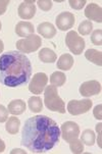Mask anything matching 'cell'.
I'll use <instances>...</instances> for the list:
<instances>
[{
  "label": "cell",
  "mask_w": 102,
  "mask_h": 154,
  "mask_svg": "<svg viewBox=\"0 0 102 154\" xmlns=\"http://www.w3.org/2000/svg\"><path fill=\"white\" fill-rule=\"evenodd\" d=\"M60 130L55 122L46 116H36L25 122L22 144L32 153H45L59 143Z\"/></svg>",
  "instance_id": "6da1fadb"
},
{
  "label": "cell",
  "mask_w": 102,
  "mask_h": 154,
  "mask_svg": "<svg viewBox=\"0 0 102 154\" xmlns=\"http://www.w3.org/2000/svg\"><path fill=\"white\" fill-rule=\"evenodd\" d=\"M32 75L31 61L23 53L8 51L0 56V83L14 88L29 82Z\"/></svg>",
  "instance_id": "7a4b0ae2"
},
{
  "label": "cell",
  "mask_w": 102,
  "mask_h": 154,
  "mask_svg": "<svg viewBox=\"0 0 102 154\" xmlns=\"http://www.w3.org/2000/svg\"><path fill=\"white\" fill-rule=\"evenodd\" d=\"M44 103L46 107L51 111H57L59 113L65 112V105L62 99L59 97L55 86H47L44 92Z\"/></svg>",
  "instance_id": "3957f363"
},
{
  "label": "cell",
  "mask_w": 102,
  "mask_h": 154,
  "mask_svg": "<svg viewBox=\"0 0 102 154\" xmlns=\"http://www.w3.org/2000/svg\"><path fill=\"white\" fill-rule=\"evenodd\" d=\"M42 40L38 35H30L25 39H20L17 42V50L23 53H32V52L38 50L41 47Z\"/></svg>",
  "instance_id": "277c9868"
},
{
  "label": "cell",
  "mask_w": 102,
  "mask_h": 154,
  "mask_svg": "<svg viewBox=\"0 0 102 154\" xmlns=\"http://www.w3.org/2000/svg\"><path fill=\"white\" fill-rule=\"evenodd\" d=\"M65 44L67 48L76 55H80L85 48V40L75 31H70L65 36Z\"/></svg>",
  "instance_id": "5b68a950"
},
{
  "label": "cell",
  "mask_w": 102,
  "mask_h": 154,
  "mask_svg": "<svg viewBox=\"0 0 102 154\" xmlns=\"http://www.w3.org/2000/svg\"><path fill=\"white\" fill-rule=\"evenodd\" d=\"M93 102L90 99H84V100H70L67 104V111L72 116H80L86 113L92 107Z\"/></svg>",
  "instance_id": "8992f818"
},
{
  "label": "cell",
  "mask_w": 102,
  "mask_h": 154,
  "mask_svg": "<svg viewBox=\"0 0 102 154\" xmlns=\"http://www.w3.org/2000/svg\"><path fill=\"white\" fill-rule=\"evenodd\" d=\"M62 138L67 143L72 142L79 138L80 135V128L78 124L74 122H63L61 126V134Z\"/></svg>",
  "instance_id": "52a82bcc"
},
{
  "label": "cell",
  "mask_w": 102,
  "mask_h": 154,
  "mask_svg": "<svg viewBox=\"0 0 102 154\" xmlns=\"http://www.w3.org/2000/svg\"><path fill=\"white\" fill-rule=\"evenodd\" d=\"M47 82H48V77L44 72H38L33 77L29 85V90L33 94H41L45 89Z\"/></svg>",
  "instance_id": "ba28073f"
},
{
  "label": "cell",
  "mask_w": 102,
  "mask_h": 154,
  "mask_svg": "<svg viewBox=\"0 0 102 154\" xmlns=\"http://www.w3.org/2000/svg\"><path fill=\"white\" fill-rule=\"evenodd\" d=\"M55 22H56L57 29H59L60 31H67L74 27L75 17L72 12L64 11L57 15Z\"/></svg>",
  "instance_id": "9c48e42d"
},
{
  "label": "cell",
  "mask_w": 102,
  "mask_h": 154,
  "mask_svg": "<svg viewBox=\"0 0 102 154\" xmlns=\"http://www.w3.org/2000/svg\"><path fill=\"white\" fill-rule=\"evenodd\" d=\"M80 94L84 97H90L93 95H97L101 92V85L97 81H88L84 82L80 86Z\"/></svg>",
  "instance_id": "30bf717a"
},
{
  "label": "cell",
  "mask_w": 102,
  "mask_h": 154,
  "mask_svg": "<svg viewBox=\"0 0 102 154\" xmlns=\"http://www.w3.org/2000/svg\"><path fill=\"white\" fill-rule=\"evenodd\" d=\"M34 0H28L23 1L20 4L19 6V15L20 19L23 20H31L36 14V5L34 4Z\"/></svg>",
  "instance_id": "8fae6325"
},
{
  "label": "cell",
  "mask_w": 102,
  "mask_h": 154,
  "mask_svg": "<svg viewBox=\"0 0 102 154\" xmlns=\"http://www.w3.org/2000/svg\"><path fill=\"white\" fill-rule=\"evenodd\" d=\"M85 15L90 22L94 20V22H97L99 23L102 22V9L98 4H88L85 9Z\"/></svg>",
  "instance_id": "7c38bea8"
},
{
  "label": "cell",
  "mask_w": 102,
  "mask_h": 154,
  "mask_svg": "<svg viewBox=\"0 0 102 154\" xmlns=\"http://www.w3.org/2000/svg\"><path fill=\"white\" fill-rule=\"evenodd\" d=\"M34 26L30 22H20L15 26V33L20 37H29L30 35L34 34Z\"/></svg>",
  "instance_id": "4fadbf2b"
},
{
  "label": "cell",
  "mask_w": 102,
  "mask_h": 154,
  "mask_svg": "<svg viewBox=\"0 0 102 154\" xmlns=\"http://www.w3.org/2000/svg\"><path fill=\"white\" fill-rule=\"evenodd\" d=\"M38 33L42 37L46 39H51L56 35V29L51 23H42L37 28Z\"/></svg>",
  "instance_id": "5bb4252c"
},
{
  "label": "cell",
  "mask_w": 102,
  "mask_h": 154,
  "mask_svg": "<svg viewBox=\"0 0 102 154\" xmlns=\"http://www.w3.org/2000/svg\"><path fill=\"white\" fill-rule=\"evenodd\" d=\"M8 112H10L14 116H19V114H23L26 110V103L25 101L20 100V99H17V100H12L11 102L8 104Z\"/></svg>",
  "instance_id": "9a60e30c"
},
{
  "label": "cell",
  "mask_w": 102,
  "mask_h": 154,
  "mask_svg": "<svg viewBox=\"0 0 102 154\" xmlns=\"http://www.w3.org/2000/svg\"><path fill=\"white\" fill-rule=\"evenodd\" d=\"M74 58L70 54H62L57 61V69L61 70H69L74 66Z\"/></svg>",
  "instance_id": "2e32d148"
},
{
  "label": "cell",
  "mask_w": 102,
  "mask_h": 154,
  "mask_svg": "<svg viewBox=\"0 0 102 154\" xmlns=\"http://www.w3.org/2000/svg\"><path fill=\"white\" fill-rule=\"evenodd\" d=\"M38 56H39V59H40L41 61L45 62V63H53L54 61H56V58H57L55 52L49 48L41 49Z\"/></svg>",
  "instance_id": "e0dca14e"
},
{
  "label": "cell",
  "mask_w": 102,
  "mask_h": 154,
  "mask_svg": "<svg viewBox=\"0 0 102 154\" xmlns=\"http://www.w3.org/2000/svg\"><path fill=\"white\" fill-rule=\"evenodd\" d=\"M20 126V119L15 116H10L7 119L6 125H5V129H6V132L9 133L10 135H15L19 132Z\"/></svg>",
  "instance_id": "ac0fdd59"
},
{
  "label": "cell",
  "mask_w": 102,
  "mask_h": 154,
  "mask_svg": "<svg viewBox=\"0 0 102 154\" xmlns=\"http://www.w3.org/2000/svg\"><path fill=\"white\" fill-rule=\"evenodd\" d=\"M85 57L89 61L97 64V66H102V53L100 51L95 50V49H88L85 53Z\"/></svg>",
  "instance_id": "d6986e66"
},
{
  "label": "cell",
  "mask_w": 102,
  "mask_h": 154,
  "mask_svg": "<svg viewBox=\"0 0 102 154\" xmlns=\"http://www.w3.org/2000/svg\"><path fill=\"white\" fill-rule=\"evenodd\" d=\"M28 104H29V108L31 109L33 112H40L43 108V102H42L41 98L39 96H34V97H31L29 99L28 101Z\"/></svg>",
  "instance_id": "ffe728a7"
},
{
  "label": "cell",
  "mask_w": 102,
  "mask_h": 154,
  "mask_svg": "<svg viewBox=\"0 0 102 154\" xmlns=\"http://www.w3.org/2000/svg\"><path fill=\"white\" fill-rule=\"evenodd\" d=\"M65 81H66V77L62 72H55L51 75L50 77V82L51 84L55 87H60L63 86Z\"/></svg>",
  "instance_id": "44dd1931"
},
{
  "label": "cell",
  "mask_w": 102,
  "mask_h": 154,
  "mask_svg": "<svg viewBox=\"0 0 102 154\" xmlns=\"http://www.w3.org/2000/svg\"><path fill=\"white\" fill-rule=\"evenodd\" d=\"M81 141L83 144H86L87 146H93L95 144V134L92 130H85L82 133V137H81Z\"/></svg>",
  "instance_id": "7402d4cb"
},
{
  "label": "cell",
  "mask_w": 102,
  "mask_h": 154,
  "mask_svg": "<svg viewBox=\"0 0 102 154\" xmlns=\"http://www.w3.org/2000/svg\"><path fill=\"white\" fill-rule=\"evenodd\" d=\"M92 29H93V25L90 20H84L79 26V33L83 36L89 35V34L92 32Z\"/></svg>",
  "instance_id": "603a6c76"
},
{
  "label": "cell",
  "mask_w": 102,
  "mask_h": 154,
  "mask_svg": "<svg viewBox=\"0 0 102 154\" xmlns=\"http://www.w3.org/2000/svg\"><path fill=\"white\" fill-rule=\"evenodd\" d=\"M70 151L75 154H80L84 151V144L81 140L76 139L72 142H70Z\"/></svg>",
  "instance_id": "cb8c5ba5"
},
{
  "label": "cell",
  "mask_w": 102,
  "mask_h": 154,
  "mask_svg": "<svg viewBox=\"0 0 102 154\" xmlns=\"http://www.w3.org/2000/svg\"><path fill=\"white\" fill-rule=\"evenodd\" d=\"M91 41L94 45L101 46L102 45V31L101 30H95L92 33L91 36Z\"/></svg>",
  "instance_id": "d4e9b609"
},
{
  "label": "cell",
  "mask_w": 102,
  "mask_h": 154,
  "mask_svg": "<svg viewBox=\"0 0 102 154\" xmlns=\"http://www.w3.org/2000/svg\"><path fill=\"white\" fill-rule=\"evenodd\" d=\"M69 3L72 8L79 10V9H82L87 2H86V0H70Z\"/></svg>",
  "instance_id": "484cf974"
},
{
  "label": "cell",
  "mask_w": 102,
  "mask_h": 154,
  "mask_svg": "<svg viewBox=\"0 0 102 154\" xmlns=\"http://www.w3.org/2000/svg\"><path fill=\"white\" fill-rule=\"evenodd\" d=\"M37 3L40 9L44 10V11H48L52 7V1H50V0H39Z\"/></svg>",
  "instance_id": "4316f807"
},
{
  "label": "cell",
  "mask_w": 102,
  "mask_h": 154,
  "mask_svg": "<svg viewBox=\"0 0 102 154\" xmlns=\"http://www.w3.org/2000/svg\"><path fill=\"white\" fill-rule=\"evenodd\" d=\"M8 119V110L0 104V122H4Z\"/></svg>",
  "instance_id": "83f0119b"
},
{
  "label": "cell",
  "mask_w": 102,
  "mask_h": 154,
  "mask_svg": "<svg viewBox=\"0 0 102 154\" xmlns=\"http://www.w3.org/2000/svg\"><path fill=\"white\" fill-rule=\"evenodd\" d=\"M101 109H102V105L101 104H99V105L96 106L95 108H94V110H93V114H94V116L96 117L97 119H102V114H101Z\"/></svg>",
  "instance_id": "f1b7e54d"
},
{
  "label": "cell",
  "mask_w": 102,
  "mask_h": 154,
  "mask_svg": "<svg viewBox=\"0 0 102 154\" xmlns=\"http://www.w3.org/2000/svg\"><path fill=\"white\" fill-rule=\"evenodd\" d=\"M9 4L8 0H0V15L4 14V12L6 11L7 5Z\"/></svg>",
  "instance_id": "f546056e"
},
{
  "label": "cell",
  "mask_w": 102,
  "mask_h": 154,
  "mask_svg": "<svg viewBox=\"0 0 102 154\" xmlns=\"http://www.w3.org/2000/svg\"><path fill=\"white\" fill-rule=\"evenodd\" d=\"M101 127H102L101 124H98L97 126H96V131L98 132V146L100 148L102 147V144H101Z\"/></svg>",
  "instance_id": "4dcf8cb0"
},
{
  "label": "cell",
  "mask_w": 102,
  "mask_h": 154,
  "mask_svg": "<svg viewBox=\"0 0 102 154\" xmlns=\"http://www.w3.org/2000/svg\"><path fill=\"white\" fill-rule=\"evenodd\" d=\"M5 150V144L2 141V139H0V153H2Z\"/></svg>",
  "instance_id": "1f68e13d"
},
{
  "label": "cell",
  "mask_w": 102,
  "mask_h": 154,
  "mask_svg": "<svg viewBox=\"0 0 102 154\" xmlns=\"http://www.w3.org/2000/svg\"><path fill=\"white\" fill-rule=\"evenodd\" d=\"M14 153H23V154H26L27 152L26 151H23L22 149H14L11 151V154H14Z\"/></svg>",
  "instance_id": "d6a6232c"
},
{
  "label": "cell",
  "mask_w": 102,
  "mask_h": 154,
  "mask_svg": "<svg viewBox=\"0 0 102 154\" xmlns=\"http://www.w3.org/2000/svg\"><path fill=\"white\" fill-rule=\"evenodd\" d=\"M3 49H4L3 42H2V41L0 40V53H2V51H3Z\"/></svg>",
  "instance_id": "836d02e7"
},
{
  "label": "cell",
  "mask_w": 102,
  "mask_h": 154,
  "mask_svg": "<svg viewBox=\"0 0 102 154\" xmlns=\"http://www.w3.org/2000/svg\"><path fill=\"white\" fill-rule=\"evenodd\" d=\"M1 28H2V25H1V22H0V31H1Z\"/></svg>",
  "instance_id": "e575fe53"
}]
</instances>
